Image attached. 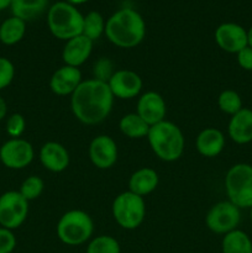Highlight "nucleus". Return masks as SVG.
Wrapping results in <instances>:
<instances>
[{
  "label": "nucleus",
  "mask_w": 252,
  "mask_h": 253,
  "mask_svg": "<svg viewBox=\"0 0 252 253\" xmlns=\"http://www.w3.org/2000/svg\"><path fill=\"white\" fill-rule=\"evenodd\" d=\"M11 1L12 0H0V11L6 9L7 6H10V5H11Z\"/></svg>",
  "instance_id": "obj_35"
},
{
  "label": "nucleus",
  "mask_w": 252,
  "mask_h": 253,
  "mask_svg": "<svg viewBox=\"0 0 252 253\" xmlns=\"http://www.w3.org/2000/svg\"><path fill=\"white\" fill-rule=\"evenodd\" d=\"M29 214V202L20 192H6L0 197V225L9 230L21 226Z\"/></svg>",
  "instance_id": "obj_8"
},
{
  "label": "nucleus",
  "mask_w": 252,
  "mask_h": 253,
  "mask_svg": "<svg viewBox=\"0 0 252 253\" xmlns=\"http://www.w3.org/2000/svg\"><path fill=\"white\" fill-rule=\"evenodd\" d=\"M43 187V180L41 178L37 175H31L22 182L19 192L27 202H30V200L37 199L41 195Z\"/></svg>",
  "instance_id": "obj_28"
},
{
  "label": "nucleus",
  "mask_w": 252,
  "mask_h": 253,
  "mask_svg": "<svg viewBox=\"0 0 252 253\" xmlns=\"http://www.w3.org/2000/svg\"><path fill=\"white\" fill-rule=\"evenodd\" d=\"M89 157L93 165L99 169H108L113 167L118 160L116 142L110 136H98L89 146Z\"/></svg>",
  "instance_id": "obj_12"
},
{
  "label": "nucleus",
  "mask_w": 252,
  "mask_h": 253,
  "mask_svg": "<svg viewBox=\"0 0 252 253\" xmlns=\"http://www.w3.org/2000/svg\"><path fill=\"white\" fill-rule=\"evenodd\" d=\"M219 104L220 110L224 113L229 114V115H235L239 113L242 109V100L241 96L236 93L235 90H224L219 95Z\"/></svg>",
  "instance_id": "obj_27"
},
{
  "label": "nucleus",
  "mask_w": 252,
  "mask_h": 253,
  "mask_svg": "<svg viewBox=\"0 0 252 253\" xmlns=\"http://www.w3.org/2000/svg\"><path fill=\"white\" fill-rule=\"evenodd\" d=\"M250 209H251V210H250V216H251V221H252V207L250 208Z\"/></svg>",
  "instance_id": "obj_37"
},
{
  "label": "nucleus",
  "mask_w": 252,
  "mask_h": 253,
  "mask_svg": "<svg viewBox=\"0 0 252 253\" xmlns=\"http://www.w3.org/2000/svg\"><path fill=\"white\" fill-rule=\"evenodd\" d=\"M15 76V67L10 59L0 57V90L11 84Z\"/></svg>",
  "instance_id": "obj_30"
},
{
  "label": "nucleus",
  "mask_w": 252,
  "mask_h": 253,
  "mask_svg": "<svg viewBox=\"0 0 252 253\" xmlns=\"http://www.w3.org/2000/svg\"><path fill=\"white\" fill-rule=\"evenodd\" d=\"M115 72L113 71V63L109 59L101 58L94 66V79L108 83Z\"/></svg>",
  "instance_id": "obj_31"
},
{
  "label": "nucleus",
  "mask_w": 252,
  "mask_h": 253,
  "mask_svg": "<svg viewBox=\"0 0 252 253\" xmlns=\"http://www.w3.org/2000/svg\"><path fill=\"white\" fill-rule=\"evenodd\" d=\"M215 41L225 52L239 53L247 46V31L240 25L226 22L216 29Z\"/></svg>",
  "instance_id": "obj_13"
},
{
  "label": "nucleus",
  "mask_w": 252,
  "mask_h": 253,
  "mask_svg": "<svg viewBox=\"0 0 252 253\" xmlns=\"http://www.w3.org/2000/svg\"><path fill=\"white\" fill-rule=\"evenodd\" d=\"M241 215L240 209L231 202H220L209 210L207 215V226L215 234L226 235L236 230Z\"/></svg>",
  "instance_id": "obj_9"
},
{
  "label": "nucleus",
  "mask_w": 252,
  "mask_h": 253,
  "mask_svg": "<svg viewBox=\"0 0 252 253\" xmlns=\"http://www.w3.org/2000/svg\"><path fill=\"white\" fill-rule=\"evenodd\" d=\"M113 215L123 229L133 230L142 224L146 215L143 197L132 192H124L113 203Z\"/></svg>",
  "instance_id": "obj_7"
},
{
  "label": "nucleus",
  "mask_w": 252,
  "mask_h": 253,
  "mask_svg": "<svg viewBox=\"0 0 252 253\" xmlns=\"http://www.w3.org/2000/svg\"><path fill=\"white\" fill-rule=\"evenodd\" d=\"M86 253H120V245L114 237L103 235L89 242Z\"/></svg>",
  "instance_id": "obj_26"
},
{
  "label": "nucleus",
  "mask_w": 252,
  "mask_h": 253,
  "mask_svg": "<svg viewBox=\"0 0 252 253\" xmlns=\"http://www.w3.org/2000/svg\"><path fill=\"white\" fill-rule=\"evenodd\" d=\"M247 46H250L252 48V26L251 29L247 31Z\"/></svg>",
  "instance_id": "obj_36"
},
{
  "label": "nucleus",
  "mask_w": 252,
  "mask_h": 253,
  "mask_svg": "<svg viewBox=\"0 0 252 253\" xmlns=\"http://www.w3.org/2000/svg\"><path fill=\"white\" fill-rule=\"evenodd\" d=\"M6 113H7V105H6V101L4 100V99L0 96V120H2V119L6 116Z\"/></svg>",
  "instance_id": "obj_34"
},
{
  "label": "nucleus",
  "mask_w": 252,
  "mask_h": 253,
  "mask_svg": "<svg viewBox=\"0 0 252 253\" xmlns=\"http://www.w3.org/2000/svg\"><path fill=\"white\" fill-rule=\"evenodd\" d=\"M114 95L105 82L89 79L82 82L72 94L71 106L74 116L86 125H96L108 118Z\"/></svg>",
  "instance_id": "obj_1"
},
{
  "label": "nucleus",
  "mask_w": 252,
  "mask_h": 253,
  "mask_svg": "<svg viewBox=\"0 0 252 253\" xmlns=\"http://www.w3.org/2000/svg\"><path fill=\"white\" fill-rule=\"evenodd\" d=\"M16 247V237L12 230L0 227V253H11Z\"/></svg>",
  "instance_id": "obj_32"
},
{
  "label": "nucleus",
  "mask_w": 252,
  "mask_h": 253,
  "mask_svg": "<svg viewBox=\"0 0 252 253\" xmlns=\"http://www.w3.org/2000/svg\"><path fill=\"white\" fill-rule=\"evenodd\" d=\"M158 174L152 168H141L136 170L128 180V190L140 197L150 194L157 188Z\"/></svg>",
  "instance_id": "obj_20"
},
{
  "label": "nucleus",
  "mask_w": 252,
  "mask_h": 253,
  "mask_svg": "<svg viewBox=\"0 0 252 253\" xmlns=\"http://www.w3.org/2000/svg\"><path fill=\"white\" fill-rule=\"evenodd\" d=\"M91 49H93V41L84 35H79V36L67 41L63 52H62V58H63L66 66L78 68L89 58Z\"/></svg>",
  "instance_id": "obj_16"
},
{
  "label": "nucleus",
  "mask_w": 252,
  "mask_h": 253,
  "mask_svg": "<svg viewBox=\"0 0 252 253\" xmlns=\"http://www.w3.org/2000/svg\"><path fill=\"white\" fill-rule=\"evenodd\" d=\"M225 189L229 202L239 209L252 207V166L247 163L235 165L227 170Z\"/></svg>",
  "instance_id": "obj_6"
},
{
  "label": "nucleus",
  "mask_w": 252,
  "mask_h": 253,
  "mask_svg": "<svg viewBox=\"0 0 252 253\" xmlns=\"http://www.w3.org/2000/svg\"><path fill=\"white\" fill-rule=\"evenodd\" d=\"M83 20V15L73 5L66 1L52 5L47 15V22L52 35L66 41L82 35Z\"/></svg>",
  "instance_id": "obj_4"
},
{
  "label": "nucleus",
  "mask_w": 252,
  "mask_h": 253,
  "mask_svg": "<svg viewBox=\"0 0 252 253\" xmlns=\"http://www.w3.org/2000/svg\"><path fill=\"white\" fill-rule=\"evenodd\" d=\"M221 250L222 253H252V241L246 232L236 229L225 235Z\"/></svg>",
  "instance_id": "obj_22"
},
{
  "label": "nucleus",
  "mask_w": 252,
  "mask_h": 253,
  "mask_svg": "<svg viewBox=\"0 0 252 253\" xmlns=\"http://www.w3.org/2000/svg\"><path fill=\"white\" fill-rule=\"evenodd\" d=\"M47 0H12L11 11L15 17L29 21L36 19L47 7Z\"/></svg>",
  "instance_id": "obj_21"
},
{
  "label": "nucleus",
  "mask_w": 252,
  "mask_h": 253,
  "mask_svg": "<svg viewBox=\"0 0 252 253\" xmlns=\"http://www.w3.org/2000/svg\"><path fill=\"white\" fill-rule=\"evenodd\" d=\"M108 84L113 95L120 99L135 98L142 89V79L137 73L128 69L116 71Z\"/></svg>",
  "instance_id": "obj_11"
},
{
  "label": "nucleus",
  "mask_w": 252,
  "mask_h": 253,
  "mask_svg": "<svg viewBox=\"0 0 252 253\" xmlns=\"http://www.w3.org/2000/svg\"><path fill=\"white\" fill-rule=\"evenodd\" d=\"M151 148L158 158L166 162L177 161L184 151V136L175 124L161 121L150 126L147 133Z\"/></svg>",
  "instance_id": "obj_3"
},
{
  "label": "nucleus",
  "mask_w": 252,
  "mask_h": 253,
  "mask_svg": "<svg viewBox=\"0 0 252 253\" xmlns=\"http://www.w3.org/2000/svg\"><path fill=\"white\" fill-rule=\"evenodd\" d=\"M105 32V22L103 16L96 11H90L83 20V32L85 37H88L91 41H95Z\"/></svg>",
  "instance_id": "obj_25"
},
{
  "label": "nucleus",
  "mask_w": 252,
  "mask_h": 253,
  "mask_svg": "<svg viewBox=\"0 0 252 253\" xmlns=\"http://www.w3.org/2000/svg\"><path fill=\"white\" fill-rule=\"evenodd\" d=\"M40 161L46 169L59 173L68 167L69 153L61 143L47 142L40 151Z\"/></svg>",
  "instance_id": "obj_17"
},
{
  "label": "nucleus",
  "mask_w": 252,
  "mask_h": 253,
  "mask_svg": "<svg viewBox=\"0 0 252 253\" xmlns=\"http://www.w3.org/2000/svg\"><path fill=\"white\" fill-rule=\"evenodd\" d=\"M197 150L204 157H215L225 147V137L217 128H205L197 137Z\"/></svg>",
  "instance_id": "obj_19"
},
{
  "label": "nucleus",
  "mask_w": 252,
  "mask_h": 253,
  "mask_svg": "<svg viewBox=\"0 0 252 253\" xmlns=\"http://www.w3.org/2000/svg\"><path fill=\"white\" fill-rule=\"evenodd\" d=\"M229 136L234 142L245 145L252 141V110L242 108L232 115L229 123Z\"/></svg>",
  "instance_id": "obj_18"
},
{
  "label": "nucleus",
  "mask_w": 252,
  "mask_h": 253,
  "mask_svg": "<svg viewBox=\"0 0 252 253\" xmlns=\"http://www.w3.org/2000/svg\"><path fill=\"white\" fill-rule=\"evenodd\" d=\"M82 83V73L77 67L63 66L57 69L52 76L49 86L57 95H68Z\"/></svg>",
  "instance_id": "obj_15"
},
{
  "label": "nucleus",
  "mask_w": 252,
  "mask_h": 253,
  "mask_svg": "<svg viewBox=\"0 0 252 253\" xmlns=\"http://www.w3.org/2000/svg\"><path fill=\"white\" fill-rule=\"evenodd\" d=\"M105 34L109 41L123 48H131L140 43L146 34L142 16L132 9L116 11L105 24Z\"/></svg>",
  "instance_id": "obj_2"
},
{
  "label": "nucleus",
  "mask_w": 252,
  "mask_h": 253,
  "mask_svg": "<svg viewBox=\"0 0 252 253\" xmlns=\"http://www.w3.org/2000/svg\"><path fill=\"white\" fill-rule=\"evenodd\" d=\"M120 130L125 136L130 138L147 137L150 126L137 115V114H127L120 120Z\"/></svg>",
  "instance_id": "obj_24"
},
{
  "label": "nucleus",
  "mask_w": 252,
  "mask_h": 253,
  "mask_svg": "<svg viewBox=\"0 0 252 253\" xmlns=\"http://www.w3.org/2000/svg\"><path fill=\"white\" fill-rule=\"evenodd\" d=\"M26 121L21 114H12L6 121V132L12 138H19L25 131Z\"/></svg>",
  "instance_id": "obj_29"
},
{
  "label": "nucleus",
  "mask_w": 252,
  "mask_h": 253,
  "mask_svg": "<svg viewBox=\"0 0 252 253\" xmlns=\"http://www.w3.org/2000/svg\"><path fill=\"white\" fill-rule=\"evenodd\" d=\"M72 1H74V2H79V0H72Z\"/></svg>",
  "instance_id": "obj_38"
},
{
  "label": "nucleus",
  "mask_w": 252,
  "mask_h": 253,
  "mask_svg": "<svg viewBox=\"0 0 252 253\" xmlns=\"http://www.w3.org/2000/svg\"><path fill=\"white\" fill-rule=\"evenodd\" d=\"M34 147L22 138H11L0 147V161L10 169H22L34 160Z\"/></svg>",
  "instance_id": "obj_10"
},
{
  "label": "nucleus",
  "mask_w": 252,
  "mask_h": 253,
  "mask_svg": "<svg viewBox=\"0 0 252 253\" xmlns=\"http://www.w3.org/2000/svg\"><path fill=\"white\" fill-rule=\"evenodd\" d=\"M237 54V62L240 67L244 68L245 71H252V48L250 46H246L242 48Z\"/></svg>",
  "instance_id": "obj_33"
},
{
  "label": "nucleus",
  "mask_w": 252,
  "mask_h": 253,
  "mask_svg": "<svg viewBox=\"0 0 252 253\" xmlns=\"http://www.w3.org/2000/svg\"><path fill=\"white\" fill-rule=\"evenodd\" d=\"M26 31V24L19 17H9L0 25V41L4 44L11 46L17 43L24 37Z\"/></svg>",
  "instance_id": "obj_23"
},
{
  "label": "nucleus",
  "mask_w": 252,
  "mask_h": 253,
  "mask_svg": "<svg viewBox=\"0 0 252 253\" xmlns=\"http://www.w3.org/2000/svg\"><path fill=\"white\" fill-rule=\"evenodd\" d=\"M94 224L91 217L82 210L67 211L57 224V236L68 246H79L93 235Z\"/></svg>",
  "instance_id": "obj_5"
},
{
  "label": "nucleus",
  "mask_w": 252,
  "mask_h": 253,
  "mask_svg": "<svg viewBox=\"0 0 252 253\" xmlns=\"http://www.w3.org/2000/svg\"><path fill=\"white\" fill-rule=\"evenodd\" d=\"M167 108L165 99L156 91H148L143 94L137 103V115L147 124L153 126L165 120Z\"/></svg>",
  "instance_id": "obj_14"
}]
</instances>
